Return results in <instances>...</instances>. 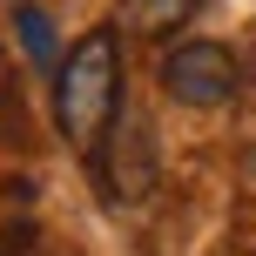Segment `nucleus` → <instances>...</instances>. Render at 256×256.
Segmentation results:
<instances>
[{"instance_id":"nucleus-1","label":"nucleus","mask_w":256,"mask_h":256,"mask_svg":"<svg viewBox=\"0 0 256 256\" xmlns=\"http://www.w3.org/2000/svg\"><path fill=\"white\" fill-rule=\"evenodd\" d=\"M115 115H122V40L115 27H88L54 68V122L68 148L94 162Z\"/></svg>"},{"instance_id":"nucleus-5","label":"nucleus","mask_w":256,"mask_h":256,"mask_svg":"<svg viewBox=\"0 0 256 256\" xmlns=\"http://www.w3.org/2000/svg\"><path fill=\"white\" fill-rule=\"evenodd\" d=\"M14 20H20V40H27V54H34L40 68H61V54H54V27H48V14H40V7H14Z\"/></svg>"},{"instance_id":"nucleus-6","label":"nucleus","mask_w":256,"mask_h":256,"mask_svg":"<svg viewBox=\"0 0 256 256\" xmlns=\"http://www.w3.org/2000/svg\"><path fill=\"white\" fill-rule=\"evenodd\" d=\"M7 108H14V68H7V54H0V128H7Z\"/></svg>"},{"instance_id":"nucleus-7","label":"nucleus","mask_w":256,"mask_h":256,"mask_svg":"<svg viewBox=\"0 0 256 256\" xmlns=\"http://www.w3.org/2000/svg\"><path fill=\"white\" fill-rule=\"evenodd\" d=\"M243 189H250V196H256V148H250V155H243Z\"/></svg>"},{"instance_id":"nucleus-4","label":"nucleus","mask_w":256,"mask_h":256,"mask_svg":"<svg viewBox=\"0 0 256 256\" xmlns=\"http://www.w3.org/2000/svg\"><path fill=\"white\" fill-rule=\"evenodd\" d=\"M196 7L202 0H122V20L135 34H176V27L196 20Z\"/></svg>"},{"instance_id":"nucleus-3","label":"nucleus","mask_w":256,"mask_h":256,"mask_svg":"<svg viewBox=\"0 0 256 256\" xmlns=\"http://www.w3.org/2000/svg\"><path fill=\"white\" fill-rule=\"evenodd\" d=\"M94 168H102L108 202H142L155 189V142L142 128V115H115L108 122L102 148H94Z\"/></svg>"},{"instance_id":"nucleus-2","label":"nucleus","mask_w":256,"mask_h":256,"mask_svg":"<svg viewBox=\"0 0 256 256\" xmlns=\"http://www.w3.org/2000/svg\"><path fill=\"white\" fill-rule=\"evenodd\" d=\"M162 88H168V102H182V108H222L243 88V61H236V48H222V40H182V48L162 54Z\"/></svg>"}]
</instances>
